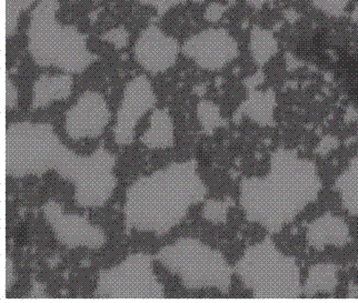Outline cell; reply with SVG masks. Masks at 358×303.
I'll return each instance as SVG.
<instances>
[{"mask_svg": "<svg viewBox=\"0 0 358 303\" xmlns=\"http://www.w3.org/2000/svg\"><path fill=\"white\" fill-rule=\"evenodd\" d=\"M116 157L103 147L90 156L68 149L49 124L16 122L6 130V175L14 178L43 176L55 170L75 186V201L82 208H99L116 189Z\"/></svg>", "mask_w": 358, "mask_h": 303, "instance_id": "cell-1", "label": "cell"}, {"mask_svg": "<svg viewBox=\"0 0 358 303\" xmlns=\"http://www.w3.org/2000/svg\"><path fill=\"white\" fill-rule=\"evenodd\" d=\"M322 186L314 161L280 148L271 154L265 176L241 182L239 203L248 221L278 233L317 200Z\"/></svg>", "mask_w": 358, "mask_h": 303, "instance_id": "cell-2", "label": "cell"}, {"mask_svg": "<svg viewBox=\"0 0 358 303\" xmlns=\"http://www.w3.org/2000/svg\"><path fill=\"white\" fill-rule=\"evenodd\" d=\"M207 187L197 172V163H173L137 179L126 193V225L157 236L179 225L190 207L203 202Z\"/></svg>", "mask_w": 358, "mask_h": 303, "instance_id": "cell-3", "label": "cell"}, {"mask_svg": "<svg viewBox=\"0 0 358 303\" xmlns=\"http://www.w3.org/2000/svg\"><path fill=\"white\" fill-rule=\"evenodd\" d=\"M59 0H39L27 29L28 52L36 65L71 73H84L94 61L87 36L57 20Z\"/></svg>", "mask_w": 358, "mask_h": 303, "instance_id": "cell-4", "label": "cell"}, {"mask_svg": "<svg viewBox=\"0 0 358 303\" xmlns=\"http://www.w3.org/2000/svg\"><path fill=\"white\" fill-rule=\"evenodd\" d=\"M234 272L256 299H299L301 269L295 258L278 249L269 237L248 246Z\"/></svg>", "mask_w": 358, "mask_h": 303, "instance_id": "cell-5", "label": "cell"}, {"mask_svg": "<svg viewBox=\"0 0 358 303\" xmlns=\"http://www.w3.org/2000/svg\"><path fill=\"white\" fill-rule=\"evenodd\" d=\"M155 259L178 276L186 289H217L227 293L234 269L222 252L196 238H182L160 249Z\"/></svg>", "mask_w": 358, "mask_h": 303, "instance_id": "cell-6", "label": "cell"}, {"mask_svg": "<svg viewBox=\"0 0 358 303\" xmlns=\"http://www.w3.org/2000/svg\"><path fill=\"white\" fill-rule=\"evenodd\" d=\"M154 258L146 253L128 256L120 265L101 271L96 297L101 299H164L163 284L156 276Z\"/></svg>", "mask_w": 358, "mask_h": 303, "instance_id": "cell-7", "label": "cell"}, {"mask_svg": "<svg viewBox=\"0 0 358 303\" xmlns=\"http://www.w3.org/2000/svg\"><path fill=\"white\" fill-rule=\"evenodd\" d=\"M182 52L203 71H220L237 59L241 50L238 41L227 29L210 27L186 39Z\"/></svg>", "mask_w": 358, "mask_h": 303, "instance_id": "cell-8", "label": "cell"}, {"mask_svg": "<svg viewBox=\"0 0 358 303\" xmlns=\"http://www.w3.org/2000/svg\"><path fill=\"white\" fill-rule=\"evenodd\" d=\"M41 210L58 242L69 249L97 250L106 244L107 237L101 227L92 225L85 216L67 214L57 201H47Z\"/></svg>", "mask_w": 358, "mask_h": 303, "instance_id": "cell-9", "label": "cell"}, {"mask_svg": "<svg viewBox=\"0 0 358 303\" xmlns=\"http://www.w3.org/2000/svg\"><path fill=\"white\" fill-rule=\"evenodd\" d=\"M157 103L155 91L146 75H138L127 82L122 94V103L117 111L114 128L115 142L128 146L135 139L136 126L143 116L155 108Z\"/></svg>", "mask_w": 358, "mask_h": 303, "instance_id": "cell-10", "label": "cell"}, {"mask_svg": "<svg viewBox=\"0 0 358 303\" xmlns=\"http://www.w3.org/2000/svg\"><path fill=\"white\" fill-rule=\"evenodd\" d=\"M109 120L110 111L105 97L99 92L86 90L66 112V133L75 141L96 139L103 135Z\"/></svg>", "mask_w": 358, "mask_h": 303, "instance_id": "cell-11", "label": "cell"}, {"mask_svg": "<svg viewBox=\"0 0 358 303\" xmlns=\"http://www.w3.org/2000/svg\"><path fill=\"white\" fill-rule=\"evenodd\" d=\"M180 52L178 41L156 24L141 31L134 46V56L145 71L152 75L165 73L176 64Z\"/></svg>", "mask_w": 358, "mask_h": 303, "instance_id": "cell-12", "label": "cell"}, {"mask_svg": "<svg viewBox=\"0 0 358 303\" xmlns=\"http://www.w3.org/2000/svg\"><path fill=\"white\" fill-rule=\"evenodd\" d=\"M306 240L313 249L325 250L327 246L342 248L350 241V229L342 216L326 212L310 222L307 228Z\"/></svg>", "mask_w": 358, "mask_h": 303, "instance_id": "cell-13", "label": "cell"}, {"mask_svg": "<svg viewBox=\"0 0 358 303\" xmlns=\"http://www.w3.org/2000/svg\"><path fill=\"white\" fill-rule=\"evenodd\" d=\"M73 78L71 73L41 75L33 86L34 109L45 108L56 101H64L71 97Z\"/></svg>", "mask_w": 358, "mask_h": 303, "instance_id": "cell-14", "label": "cell"}, {"mask_svg": "<svg viewBox=\"0 0 358 303\" xmlns=\"http://www.w3.org/2000/svg\"><path fill=\"white\" fill-rule=\"evenodd\" d=\"M141 142L148 149H167L175 145L174 121L166 109H154L150 127L141 137Z\"/></svg>", "mask_w": 358, "mask_h": 303, "instance_id": "cell-15", "label": "cell"}, {"mask_svg": "<svg viewBox=\"0 0 358 303\" xmlns=\"http://www.w3.org/2000/svg\"><path fill=\"white\" fill-rule=\"evenodd\" d=\"M276 96L271 90H252L237 109L236 116H246L259 126L274 125Z\"/></svg>", "mask_w": 358, "mask_h": 303, "instance_id": "cell-16", "label": "cell"}, {"mask_svg": "<svg viewBox=\"0 0 358 303\" xmlns=\"http://www.w3.org/2000/svg\"><path fill=\"white\" fill-rule=\"evenodd\" d=\"M338 286V269L331 263H318L310 267L305 283L303 295L314 298L320 293H334Z\"/></svg>", "mask_w": 358, "mask_h": 303, "instance_id": "cell-17", "label": "cell"}, {"mask_svg": "<svg viewBox=\"0 0 358 303\" xmlns=\"http://www.w3.org/2000/svg\"><path fill=\"white\" fill-rule=\"evenodd\" d=\"M334 189L341 198L343 208L354 216H358V152L334 184Z\"/></svg>", "mask_w": 358, "mask_h": 303, "instance_id": "cell-18", "label": "cell"}, {"mask_svg": "<svg viewBox=\"0 0 358 303\" xmlns=\"http://www.w3.org/2000/svg\"><path fill=\"white\" fill-rule=\"evenodd\" d=\"M280 52V41L271 29L255 26L250 31V52L259 67L267 65Z\"/></svg>", "mask_w": 358, "mask_h": 303, "instance_id": "cell-19", "label": "cell"}, {"mask_svg": "<svg viewBox=\"0 0 358 303\" xmlns=\"http://www.w3.org/2000/svg\"><path fill=\"white\" fill-rule=\"evenodd\" d=\"M197 117L205 133L213 135L215 130L225 127L227 121L222 116L220 106L210 101H201L197 105Z\"/></svg>", "mask_w": 358, "mask_h": 303, "instance_id": "cell-20", "label": "cell"}, {"mask_svg": "<svg viewBox=\"0 0 358 303\" xmlns=\"http://www.w3.org/2000/svg\"><path fill=\"white\" fill-rule=\"evenodd\" d=\"M36 0H6V35L15 36L22 13L27 10Z\"/></svg>", "mask_w": 358, "mask_h": 303, "instance_id": "cell-21", "label": "cell"}, {"mask_svg": "<svg viewBox=\"0 0 358 303\" xmlns=\"http://www.w3.org/2000/svg\"><path fill=\"white\" fill-rule=\"evenodd\" d=\"M318 13L333 20H339L348 14L350 0H310Z\"/></svg>", "mask_w": 358, "mask_h": 303, "instance_id": "cell-22", "label": "cell"}, {"mask_svg": "<svg viewBox=\"0 0 358 303\" xmlns=\"http://www.w3.org/2000/svg\"><path fill=\"white\" fill-rule=\"evenodd\" d=\"M229 205L225 201L209 199L203 208V216L213 223H225L227 221Z\"/></svg>", "mask_w": 358, "mask_h": 303, "instance_id": "cell-23", "label": "cell"}, {"mask_svg": "<svg viewBox=\"0 0 358 303\" xmlns=\"http://www.w3.org/2000/svg\"><path fill=\"white\" fill-rule=\"evenodd\" d=\"M103 40L112 43L116 49L125 48L129 41V33L124 26H116L112 29L107 30L101 36Z\"/></svg>", "mask_w": 358, "mask_h": 303, "instance_id": "cell-24", "label": "cell"}, {"mask_svg": "<svg viewBox=\"0 0 358 303\" xmlns=\"http://www.w3.org/2000/svg\"><path fill=\"white\" fill-rule=\"evenodd\" d=\"M226 11H227V7H226L224 3L213 1V3H209L206 9H205L203 17H205V20H206L207 22L214 24V22H218L223 18Z\"/></svg>", "mask_w": 358, "mask_h": 303, "instance_id": "cell-25", "label": "cell"}, {"mask_svg": "<svg viewBox=\"0 0 358 303\" xmlns=\"http://www.w3.org/2000/svg\"><path fill=\"white\" fill-rule=\"evenodd\" d=\"M139 3L150 6L157 10L158 15H164L173 7L182 3V0H138Z\"/></svg>", "mask_w": 358, "mask_h": 303, "instance_id": "cell-26", "label": "cell"}, {"mask_svg": "<svg viewBox=\"0 0 358 303\" xmlns=\"http://www.w3.org/2000/svg\"><path fill=\"white\" fill-rule=\"evenodd\" d=\"M18 103V89L13 80L7 78L6 82V107L7 110L14 109Z\"/></svg>", "mask_w": 358, "mask_h": 303, "instance_id": "cell-27", "label": "cell"}, {"mask_svg": "<svg viewBox=\"0 0 358 303\" xmlns=\"http://www.w3.org/2000/svg\"><path fill=\"white\" fill-rule=\"evenodd\" d=\"M338 145L339 142L337 138H335L333 135H325V137L320 141V144L316 147L315 152L317 154H320V156H325V154H329V152L336 149Z\"/></svg>", "mask_w": 358, "mask_h": 303, "instance_id": "cell-28", "label": "cell"}, {"mask_svg": "<svg viewBox=\"0 0 358 303\" xmlns=\"http://www.w3.org/2000/svg\"><path fill=\"white\" fill-rule=\"evenodd\" d=\"M348 298L358 299V284H352L348 289Z\"/></svg>", "mask_w": 358, "mask_h": 303, "instance_id": "cell-29", "label": "cell"}, {"mask_svg": "<svg viewBox=\"0 0 358 303\" xmlns=\"http://www.w3.org/2000/svg\"><path fill=\"white\" fill-rule=\"evenodd\" d=\"M247 3H250V6H252V7H259V6H263L264 1L265 0H246Z\"/></svg>", "mask_w": 358, "mask_h": 303, "instance_id": "cell-30", "label": "cell"}, {"mask_svg": "<svg viewBox=\"0 0 358 303\" xmlns=\"http://www.w3.org/2000/svg\"><path fill=\"white\" fill-rule=\"evenodd\" d=\"M358 7V6H357ZM353 20H355L356 22H358V9L356 8H354V11H353Z\"/></svg>", "mask_w": 358, "mask_h": 303, "instance_id": "cell-31", "label": "cell"}]
</instances>
